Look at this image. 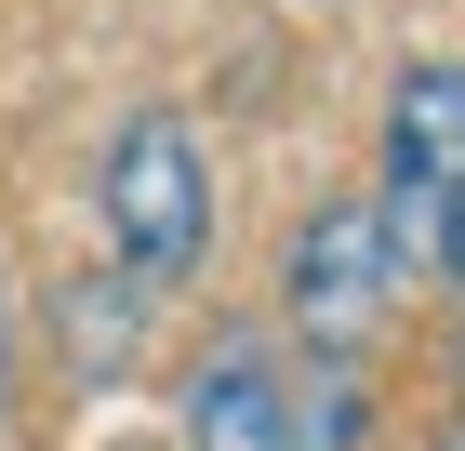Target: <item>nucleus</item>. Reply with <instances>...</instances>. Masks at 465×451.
I'll use <instances>...</instances> for the list:
<instances>
[{"mask_svg": "<svg viewBox=\"0 0 465 451\" xmlns=\"http://www.w3.org/2000/svg\"><path fill=\"white\" fill-rule=\"evenodd\" d=\"M439 266L465 279V186H452V212H439Z\"/></svg>", "mask_w": 465, "mask_h": 451, "instance_id": "6", "label": "nucleus"}, {"mask_svg": "<svg viewBox=\"0 0 465 451\" xmlns=\"http://www.w3.org/2000/svg\"><path fill=\"white\" fill-rule=\"evenodd\" d=\"M452 186H465V67H452V54H412L399 93H386V200H372L399 266H412V252L439 266V212H452Z\"/></svg>", "mask_w": 465, "mask_h": 451, "instance_id": "2", "label": "nucleus"}, {"mask_svg": "<svg viewBox=\"0 0 465 451\" xmlns=\"http://www.w3.org/2000/svg\"><path fill=\"white\" fill-rule=\"evenodd\" d=\"M186 451H292V398L266 346H213L186 385Z\"/></svg>", "mask_w": 465, "mask_h": 451, "instance_id": "4", "label": "nucleus"}, {"mask_svg": "<svg viewBox=\"0 0 465 451\" xmlns=\"http://www.w3.org/2000/svg\"><path fill=\"white\" fill-rule=\"evenodd\" d=\"M0 412H14V292H0Z\"/></svg>", "mask_w": 465, "mask_h": 451, "instance_id": "7", "label": "nucleus"}, {"mask_svg": "<svg viewBox=\"0 0 465 451\" xmlns=\"http://www.w3.org/2000/svg\"><path fill=\"white\" fill-rule=\"evenodd\" d=\"M439 451H465V425H452V438H439Z\"/></svg>", "mask_w": 465, "mask_h": 451, "instance_id": "8", "label": "nucleus"}, {"mask_svg": "<svg viewBox=\"0 0 465 451\" xmlns=\"http://www.w3.org/2000/svg\"><path fill=\"white\" fill-rule=\"evenodd\" d=\"M452 372H465V358H452Z\"/></svg>", "mask_w": 465, "mask_h": 451, "instance_id": "9", "label": "nucleus"}, {"mask_svg": "<svg viewBox=\"0 0 465 451\" xmlns=\"http://www.w3.org/2000/svg\"><path fill=\"white\" fill-rule=\"evenodd\" d=\"M386 279H399L386 212H372V200H332V212H306L292 252H280V319L306 332V346H359V332L386 319Z\"/></svg>", "mask_w": 465, "mask_h": 451, "instance_id": "3", "label": "nucleus"}, {"mask_svg": "<svg viewBox=\"0 0 465 451\" xmlns=\"http://www.w3.org/2000/svg\"><path fill=\"white\" fill-rule=\"evenodd\" d=\"M67 346H80V385H107L120 358H134V306H94V292H67Z\"/></svg>", "mask_w": 465, "mask_h": 451, "instance_id": "5", "label": "nucleus"}, {"mask_svg": "<svg viewBox=\"0 0 465 451\" xmlns=\"http://www.w3.org/2000/svg\"><path fill=\"white\" fill-rule=\"evenodd\" d=\"M94 200H107V240H120V266L146 292H173V279L213 266V146H200L186 106H134L120 120Z\"/></svg>", "mask_w": 465, "mask_h": 451, "instance_id": "1", "label": "nucleus"}]
</instances>
